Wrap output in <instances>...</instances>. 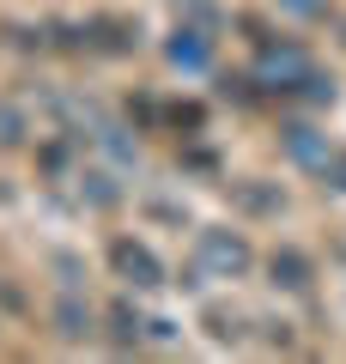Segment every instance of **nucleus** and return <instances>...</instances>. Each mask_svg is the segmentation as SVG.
<instances>
[{
  "mask_svg": "<svg viewBox=\"0 0 346 364\" xmlns=\"http://www.w3.org/2000/svg\"><path fill=\"white\" fill-rule=\"evenodd\" d=\"M110 261H115V273H122L128 286H164L158 255H152L146 243H134V237H115V243H110Z\"/></svg>",
  "mask_w": 346,
  "mask_h": 364,
  "instance_id": "3",
  "label": "nucleus"
},
{
  "mask_svg": "<svg viewBox=\"0 0 346 364\" xmlns=\"http://www.w3.org/2000/svg\"><path fill=\"white\" fill-rule=\"evenodd\" d=\"M256 73H261V85H268V91H298V85H304V73H310V55L298 49V43H268Z\"/></svg>",
  "mask_w": 346,
  "mask_h": 364,
  "instance_id": "1",
  "label": "nucleus"
},
{
  "mask_svg": "<svg viewBox=\"0 0 346 364\" xmlns=\"http://www.w3.org/2000/svg\"><path fill=\"white\" fill-rule=\"evenodd\" d=\"M268 267H273V286H285V291H304L310 286V261L298 255V249H280Z\"/></svg>",
  "mask_w": 346,
  "mask_h": 364,
  "instance_id": "5",
  "label": "nucleus"
},
{
  "mask_svg": "<svg viewBox=\"0 0 346 364\" xmlns=\"http://www.w3.org/2000/svg\"><path fill=\"white\" fill-rule=\"evenodd\" d=\"M55 322H61V334H67V340L91 334V310H79L73 298H61V310H55Z\"/></svg>",
  "mask_w": 346,
  "mask_h": 364,
  "instance_id": "7",
  "label": "nucleus"
},
{
  "mask_svg": "<svg viewBox=\"0 0 346 364\" xmlns=\"http://www.w3.org/2000/svg\"><path fill=\"white\" fill-rule=\"evenodd\" d=\"M201 261L213 273H225V279H237V273H249L256 255H249V243L237 231H201Z\"/></svg>",
  "mask_w": 346,
  "mask_h": 364,
  "instance_id": "2",
  "label": "nucleus"
},
{
  "mask_svg": "<svg viewBox=\"0 0 346 364\" xmlns=\"http://www.w3.org/2000/svg\"><path fill=\"white\" fill-rule=\"evenodd\" d=\"M110 322H115V340H134V334H140V322L128 316V304H115V310H110Z\"/></svg>",
  "mask_w": 346,
  "mask_h": 364,
  "instance_id": "8",
  "label": "nucleus"
},
{
  "mask_svg": "<svg viewBox=\"0 0 346 364\" xmlns=\"http://www.w3.org/2000/svg\"><path fill=\"white\" fill-rule=\"evenodd\" d=\"M328 176H334V188H346V152L328 158Z\"/></svg>",
  "mask_w": 346,
  "mask_h": 364,
  "instance_id": "9",
  "label": "nucleus"
},
{
  "mask_svg": "<svg viewBox=\"0 0 346 364\" xmlns=\"http://www.w3.org/2000/svg\"><path fill=\"white\" fill-rule=\"evenodd\" d=\"M164 55H170V67H182V73H201V67L213 61V37H206V31H177Z\"/></svg>",
  "mask_w": 346,
  "mask_h": 364,
  "instance_id": "4",
  "label": "nucleus"
},
{
  "mask_svg": "<svg viewBox=\"0 0 346 364\" xmlns=\"http://www.w3.org/2000/svg\"><path fill=\"white\" fill-rule=\"evenodd\" d=\"M285 152H292L298 164H310V170H328V158H334V152H328V146H322L310 128H292V134H285Z\"/></svg>",
  "mask_w": 346,
  "mask_h": 364,
  "instance_id": "6",
  "label": "nucleus"
}]
</instances>
